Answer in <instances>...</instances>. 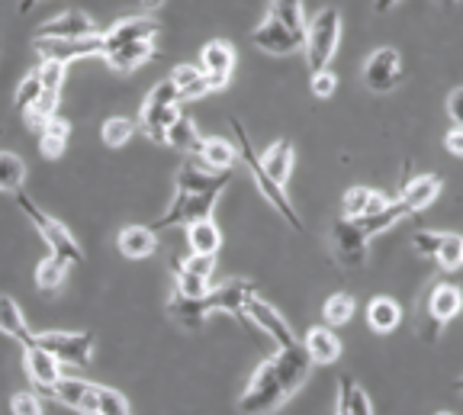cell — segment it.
I'll use <instances>...</instances> for the list:
<instances>
[{"label":"cell","instance_id":"1","mask_svg":"<svg viewBox=\"0 0 463 415\" xmlns=\"http://www.w3.org/2000/svg\"><path fill=\"white\" fill-rule=\"evenodd\" d=\"M309 354L303 351V342L297 348H277L274 357H268L264 364L248 380L245 393L239 396V412L241 415H270L297 396L299 386L309 380Z\"/></svg>","mask_w":463,"mask_h":415},{"label":"cell","instance_id":"2","mask_svg":"<svg viewBox=\"0 0 463 415\" xmlns=\"http://www.w3.org/2000/svg\"><path fill=\"white\" fill-rule=\"evenodd\" d=\"M254 45L268 55H293L306 49V20L299 4H270L268 16L254 30Z\"/></svg>","mask_w":463,"mask_h":415},{"label":"cell","instance_id":"3","mask_svg":"<svg viewBox=\"0 0 463 415\" xmlns=\"http://www.w3.org/2000/svg\"><path fill=\"white\" fill-rule=\"evenodd\" d=\"M338 39H341L338 7H322L316 16H312L309 26H306V61H309L312 74L326 71V68L332 65Z\"/></svg>","mask_w":463,"mask_h":415},{"label":"cell","instance_id":"4","mask_svg":"<svg viewBox=\"0 0 463 415\" xmlns=\"http://www.w3.org/2000/svg\"><path fill=\"white\" fill-rule=\"evenodd\" d=\"M16 203H20V210L33 219V226L39 229V235L45 239V245L52 248V258H61V261H68V264L84 261V248H80L78 239L68 232L65 222H58L55 216H49L45 210H39L36 200H29L23 190L16 193Z\"/></svg>","mask_w":463,"mask_h":415},{"label":"cell","instance_id":"5","mask_svg":"<svg viewBox=\"0 0 463 415\" xmlns=\"http://www.w3.org/2000/svg\"><path fill=\"white\" fill-rule=\"evenodd\" d=\"M229 126H232V132H235V148H239V161H245V165H248V171H251V177H254V184H258V190L270 200V203L277 206V212H280V216L287 219L289 226H293V229H303V219H299V212L293 210V203H289L287 190L274 187V184L268 181V174L260 171V161H258V155H254L251 138H248V132H245V126H241V119L232 117Z\"/></svg>","mask_w":463,"mask_h":415},{"label":"cell","instance_id":"6","mask_svg":"<svg viewBox=\"0 0 463 415\" xmlns=\"http://www.w3.org/2000/svg\"><path fill=\"white\" fill-rule=\"evenodd\" d=\"M219 197H222V190H206V193H196V190H177V197L171 200V206L165 210V216L155 219L152 232L158 235L161 229H171V226H194V222H206L213 219V210H216Z\"/></svg>","mask_w":463,"mask_h":415},{"label":"cell","instance_id":"7","mask_svg":"<svg viewBox=\"0 0 463 415\" xmlns=\"http://www.w3.org/2000/svg\"><path fill=\"white\" fill-rule=\"evenodd\" d=\"M36 344L43 351H49L58 364H74V367H90L97 348L90 332H39Z\"/></svg>","mask_w":463,"mask_h":415},{"label":"cell","instance_id":"8","mask_svg":"<svg viewBox=\"0 0 463 415\" xmlns=\"http://www.w3.org/2000/svg\"><path fill=\"white\" fill-rule=\"evenodd\" d=\"M463 309V293L454 284H434L425 299V342H434L444 322H450Z\"/></svg>","mask_w":463,"mask_h":415},{"label":"cell","instance_id":"9","mask_svg":"<svg viewBox=\"0 0 463 415\" xmlns=\"http://www.w3.org/2000/svg\"><path fill=\"white\" fill-rule=\"evenodd\" d=\"M33 49L43 55V61H58V65H71L78 59H90V55H103V36H87V39H33Z\"/></svg>","mask_w":463,"mask_h":415},{"label":"cell","instance_id":"10","mask_svg":"<svg viewBox=\"0 0 463 415\" xmlns=\"http://www.w3.org/2000/svg\"><path fill=\"white\" fill-rule=\"evenodd\" d=\"M200 68L206 74V84L210 90H222L232 80V68H235V49L225 39H210V42L200 49Z\"/></svg>","mask_w":463,"mask_h":415},{"label":"cell","instance_id":"11","mask_svg":"<svg viewBox=\"0 0 463 415\" xmlns=\"http://www.w3.org/2000/svg\"><path fill=\"white\" fill-rule=\"evenodd\" d=\"M402 80V59L396 49H376L364 65V84L373 94H390Z\"/></svg>","mask_w":463,"mask_h":415},{"label":"cell","instance_id":"12","mask_svg":"<svg viewBox=\"0 0 463 415\" xmlns=\"http://www.w3.org/2000/svg\"><path fill=\"white\" fill-rule=\"evenodd\" d=\"M23 367H26V377L33 383V390H39V396H52L55 400V386L61 380V364L49 351H43L39 344H29L23 351Z\"/></svg>","mask_w":463,"mask_h":415},{"label":"cell","instance_id":"13","mask_svg":"<svg viewBox=\"0 0 463 415\" xmlns=\"http://www.w3.org/2000/svg\"><path fill=\"white\" fill-rule=\"evenodd\" d=\"M254 297H258V287H254L251 280H241V277L239 280H225V284H219L216 290L206 293L213 313H229L239 322H245V309Z\"/></svg>","mask_w":463,"mask_h":415},{"label":"cell","instance_id":"14","mask_svg":"<svg viewBox=\"0 0 463 415\" xmlns=\"http://www.w3.org/2000/svg\"><path fill=\"white\" fill-rule=\"evenodd\" d=\"M332 248H335V255H338V261H345L347 268H364L370 239L357 229V222L338 219L332 229Z\"/></svg>","mask_w":463,"mask_h":415},{"label":"cell","instance_id":"15","mask_svg":"<svg viewBox=\"0 0 463 415\" xmlns=\"http://www.w3.org/2000/svg\"><path fill=\"white\" fill-rule=\"evenodd\" d=\"M248 316H251V322L254 325L264 332V335H270L277 342V348H297L299 344V338H297V332L289 328V322L283 319L280 313H277L270 303H264L260 297H254L251 303H248V309H245Z\"/></svg>","mask_w":463,"mask_h":415},{"label":"cell","instance_id":"16","mask_svg":"<svg viewBox=\"0 0 463 415\" xmlns=\"http://www.w3.org/2000/svg\"><path fill=\"white\" fill-rule=\"evenodd\" d=\"M103 36V55L113 49H123L132 42H155L158 36V23L148 20V16H129V20H119L113 30L100 33Z\"/></svg>","mask_w":463,"mask_h":415},{"label":"cell","instance_id":"17","mask_svg":"<svg viewBox=\"0 0 463 415\" xmlns=\"http://www.w3.org/2000/svg\"><path fill=\"white\" fill-rule=\"evenodd\" d=\"M87 36H97L94 20L87 14H80V10H65V14L45 20L33 39H87Z\"/></svg>","mask_w":463,"mask_h":415},{"label":"cell","instance_id":"18","mask_svg":"<svg viewBox=\"0 0 463 415\" xmlns=\"http://www.w3.org/2000/svg\"><path fill=\"white\" fill-rule=\"evenodd\" d=\"M97 393H100V386L90 383V380H78V377H61L55 386V400L65 402L68 409H78V412H84V415L97 412Z\"/></svg>","mask_w":463,"mask_h":415},{"label":"cell","instance_id":"19","mask_svg":"<svg viewBox=\"0 0 463 415\" xmlns=\"http://www.w3.org/2000/svg\"><path fill=\"white\" fill-rule=\"evenodd\" d=\"M390 203H392V200L386 197V193H380V190L357 184V187H351L345 193V200H341V210H345V219H351V222H354V219L376 216V212H383Z\"/></svg>","mask_w":463,"mask_h":415},{"label":"cell","instance_id":"20","mask_svg":"<svg viewBox=\"0 0 463 415\" xmlns=\"http://www.w3.org/2000/svg\"><path fill=\"white\" fill-rule=\"evenodd\" d=\"M258 161H260V171L268 174V181L283 190V184L289 181V171H293V142L289 138H277Z\"/></svg>","mask_w":463,"mask_h":415},{"label":"cell","instance_id":"21","mask_svg":"<svg viewBox=\"0 0 463 415\" xmlns=\"http://www.w3.org/2000/svg\"><path fill=\"white\" fill-rule=\"evenodd\" d=\"M196 161H200L206 171L229 174V171L235 168V161H239V148L232 146V142H225V138L210 136V138H203L200 152H196Z\"/></svg>","mask_w":463,"mask_h":415},{"label":"cell","instance_id":"22","mask_svg":"<svg viewBox=\"0 0 463 415\" xmlns=\"http://www.w3.org/2000/svg\"><path fill=\"white\" fill-rule=\"evenodd\" d=\"M303 351L309 354L312 364H335L341 357V342L328 325H316L306 332Z\"/></svg>","mask_w":463,"mask_h":415},{"label":"cell","instance_id":"23","mask_svg":"<svg viewBox=\"0 0 463 415\" xmlns=\"http://www.w3.org/2000/svg\"><path fill=\"white\" fill-rule=\"evenodd\" d=\"M0 332H4L7 338H16L23 348L36 344V332H33V328L26 325V319H23L20 303H16L14 297H7V293H0Z\"/></svg>","mask_w":463,"mask_h":415},{"label":"cell","instance_id":"24","mask_svg":"<svg viewBox=\"0 0 463 415\" xmlns=\"http://www.w3.org/2000/svg\"><path fill=\"white\" fill-rule=\"evenodd\" d=\"M441 193V177L434 174H421V177H412V181L402 184V197L399 203L405 206L409 212H421L425 206H431Z\"/></svg>","mask_w":463,"mask_h":415},{"label":"cell","instance_id":"25","mask_svg":"<svg viewBox=\"0 0 463 415\" xmlns=\"http://www.w3.org/2000/svg\"><path fill=\"white\" fill-rule=\"evenodd\" d=\"M116 245H119V251H123L126 258L142 261V258L158 251V235H155L148 226H126L123 232L116 235Z\"/></svg>","mask_w":463,"mask_h":415},{"label":"cell","instance_id":"26","mask_svg":"<svg viewBox=\"0 0 463 415\" xmlns=\"http://www.w3.org/2000/svg\"><path fill=\"white\" fill-rule=\"evenodd\" d=\"M167 313H171L174 322H181L184 328H200L203 322L210 319L213 309H210V299H187L181 297V293H174L171 299H167Z\"/></svg>","mask_w":463,"mask_h":415},{"label":"cell","instance_id":"27","mask_svg":"<svg viewBox=\"0 0 463 415\" xmlns=\"http://www.w3.org/2000/svg\"><path fill=\"white\" fill-rule=\"evenodd\" d=\"M181 117V107H158V103H142V129L145 136L152 138V142H165L167 138V129L174 126V119Z\"/></svg>","mask_w":463,"mask_h":415},{"label":"cell","instance_id":"28","mask_svg":"<svg viewBox=\"0 0 463 415\" xmlns=\"http://www.w3.org/2000/svg\"><path fill=\"white\" fill-rule=\"evenodd\" d=\"M171 84L177 88V100H181V103L200 100V97L210 94L206 74H203L196 65H177V68L171 71Z\"/></svg>","mask_w":463,"mask_h":415},{"label":"cell","instance_id":"29","mask_svg":"<svg viewBox=\"0 0 463 415\" xmlns=\"http://www.w3.org/2000/svg\"><path fill=\"white\" fill-rule=\"evenodd\" d=\"M165 146L177 148V152L187 155V158H196V152H200V146H203V136L196 132L194 119H190L187 113H181V117L174 119V126L167 129Z\"/></svg>","mask_w":463,"mask_h":415},{"label":"cell","instance_id":"30","mask_svg":"<svg viewBox=\"0 0 463 415\" xmlns=\"http://www.w3.org/2000/svg\"><path fill=\"white\" fill-rule=\"evenodd\" d=\"M152 55H155V42H132V45H123V49L107 52L103 59H107V65L113 68V71H136V68L145 65Z\"/></svg>","mask_w":463,"mask_h":415},{"label":"cell","instance_id":"31","mask_svg":"<svg viewBox=\"0 0 463 415\" xmlns=\"http://www.w3.org/2000/svg\"><path fill=\"white\" fill-rule=\"evenodd\" d=\"M399 319H402V309H399L396 299L390 297H373L367 307V322L370 328H373L376 335H386V332H392V328L399 325Z\"/></svg>","mask_w":463,"mask_h":415},{"label":"cell","instance_id":"32","mask_svg":"<svg viewBox=\"0 0 463 415\" xmlns=\"http://www.w3.org/2000/svg\"><path fill=\"white\" fill-rule=\"evenodd\" d=\"M187 241H190V255H206V258H216L219 245H222V232H219V226L213 222V219H206V222H194V226L187 229Z\"/></svg>","mask_w":463,"mask_h":415},{"label":"cell","instance_id":"33","mask_svg":"<svg viewBox=\"0 0 463 415\" xmlns=\"http://www.w3.org/2000/svg\"><path fill=\"white\" fill-rule=\"evenodd\" d=\"M405 216H412V212L405 210L399 200H392L390 206H386L383 212H376V216H364V219H354L357 222V229H361L367 239H373V235H380V232H386V229H392L399 222V219H405Z\"/></svg>","mask_w":463,"mask_h":415},{"label":"cell","instance_id":"34","mask_svg":"<svg viewBox=\"0 0 463 415\" xmlns=\"http://www.w3.org/2000/svg\"><path fill=\"white\" fill-rule=\"evenodd\" d=\"M68 138H71V126H68V119L55 117L49 126H45V132L39 136V148H43L45 158H61L68 148Z\"/></svg>","mask_w":463,"mask_h":415},{"label":"cell","instance_id":"35","mask_svg":"<svg viewBox=\"0 0 463 415\" xmlns=\"http://www.w3.org/2000/svg\"><path fill=\"white\" fill-rule=\"evenodd\" d=\"M23 184H26V165H23V158L14 152H0V190L20 193Z\"/></svg>","mask_w":463,"mask_h":415},{"label":"cell","instance_id":"36","mask_svg":"<svg viewBox=\"0 0 463 415\" xmlns=\"http://www.w3.org/2000/svg\"><path fill=\"white\" fill-rule=\"evenodd\" d=\"M68 268H71L68 261H61V258H52L49 255L45 261H39V268H36V287L43 293H55L58 287L65 284Z\"/></svg>","mask_w":463,"mask_h":415},{"label":"cell","instance_id":"37","mask_svg":"<svg viewBox=\"0 0 463 415\" xmlns=\"http://www.w3.org/2000/svg\"><path fill=\"white\" fill-rule=\"evenodd\" d=\"M351 316H354V297L351 293H335V297L326 299V307H322V319L328 325H345Z\"/></svg>","mask_w":463,"mask_h":415},{"label":"cell","instance_id":"38","mask_svg":"<svg viewBox=\"0 0 463 415\" xmlns=\"http://www.w3.org/2000/svg\"><path fill=\"white\" fill-rule=\"evenodd\" d=\"M132 132H136V123H132V119H126V117H109L107 123L100 126V136H103V142H107L109 148L126 146V142L132 138Z\"/></svg>","mask_w":463,"mask_h":415},{"label":"cell","instance_id":"39","mask_svg":"<svg viewBox=\"0 0 463 415\" xmlns=\"http://www.w3.org/2000/svg\"><path fill=\"white\" fill-rule=\"evenodd\" d=\"M438 264L444 270H454L463 264V235H454V232H444L441 235V248H438Z\"/></svg>","mask_w":463,"mask_h":415},{"label":"cell","instance_id":"40","mask_svg":"<svg viewBox=\"0 0 463 415\" xmlns=\"http://www.w3.org/2000/svg\"><path fill=\"white\" fill-rule=\"evenodd\" d=\"M65 65H58V61H39L36 74H39V84H43V94H61L65 88Z\"/></svg>","mask_w":463,"mask_h":415},{"label":"cell","instance_id":"41","mask_svg":"<svg viewBox=\"0 0 463 415\" xmlns=\"http://www.w3.org/2000/svg\"><path fill=\"white\" fill-rule=\"evenodd\" d=\"M39 97H43V84H39V74H36V68L26 74V78L20 80V88H16V97H14V103H16V109H33L39 103Z\"/></svg>","mask_w":463,"mask_h":415},{"label":"cell","instance_id":"42","mask_svg":"<svg viewBox=\"0 0 463 415\" xmlns=\"http://www.w3.org/2000/svg\"><path fill=\"white\" fill-rule=\"evenodd\" d=\"M94 415H129V406H126L123 393H116V390H109V386H100Z\"/></svg>","mask_w":463,"mask_h":415},{"label":"cell","instance_id":"43","mask_svg":"<svg viewBox=\"0 0 463 415\" xmlns=\"http://www.w3.org/2000/svg\"><path fill=\"white\" fill-rule=\"evenodd\" d=\"M177 290L174 293H181V297H187V299H203L206 297V287H210V280H200V277H194V274H184V270H177Z\"/></svg>","mask_w":463,"mask_h":415},{"label":"cell","instance_id":"44","mask_svg":"<svg viewBox=\"0 0 463 415\" xmlns=\"http://www.w3.org/2000/svg\"><path fill=\"white\" fill-rule=\"evenodd\" d=\"M10 409L14 415H43V396L39 393H14L10 396Z\"/></svg>","mask_w":463,"mask_h":415},{"label":"cell","instance_id":"45","mask_svg":"<svg viewBox=\"0 0 463 415\" xmlns=\"http://www.w3.org/2000/svg\"><path fill=\"white\" fill-rule=\"evenodd\" d=\"M184 274H194L200 277V280H210L213 270H216V258H206V255H187L181 264Z\"/></svg>","mask_w":463,"mask_h":415},{"label":"cell","instance_id":"46","mask_svg":"<svg viewBox=\"0 0 463 415\" xmlns=\"http://www.w3.org/2000/svg\"><path fill=\"white\" fill-rule=\"evenodd\" d=\"M335 88H338V74H335L332 68L312 74V94H316V97H322V100H326V97L335 94Z\"/></svg>","mask_w":463,"mask_h":415},{"label":"cell","instance_id":"47","mask_svg":"<svg viewBox=\"0 0 463 415\" xmlns=\"http://www.w3.org/2000/svg\"><path fill=\"white\" fill-rule=\"evenodd\" d=\"M148 103H158V107H181V100H177V88L171 84V78L161 80L158 88L152 90V94L145 97Z\"/></svg>","mask_w":463,"mask_h":415},{"label":"cell","instance_id":"48","mask_svg":"<svg viewBox=\"0 0 463 415\" xmlns=\"http://www.w3.org/2000/svg\"><path fill=\"white\" fill-rule=\"evenodd\" d=\"M441 235H438V232H415L412 235V248L419 251V255L434 258V255H438V248H441Z\"/></svg>","mask_w":463,"mask_h":415},{"label":"cell","instance_id":"49","mask_svg":"<svg viewBox=\"0 0 463 415\" xmlns=\"http://www.w3.org/2000/svg\"><path fill=\"white\" fill-rule=\"evenodd\" d=\"M448 113H450V119H454V129H463V88L450 90Z\"/></svg>","mask_w":463,"mask_h":415},{"label":"cell","instance_id":"50","mask_svg":"<svg viewBox=\"0 0 463 415\" xmlns=\"http://www.w3.org/2000/svg\"><path fill=\"white\" fill-rule=\"evenodd\" d=\"M444 148H448L454 158H463V129H450L444 136Z\"/></svg>","mask_w":463,"mask_h":415},{"label":"cell","instance_id":"51","mask_svg":"<svg viewBox=\"0 0 463 415\" xmlns=\"http://www.w3.org/2000/svg\"><path fill=\"white\" fill-rule=\"evenodd\" d=\"M457 390H460V393H463V380H457Z\"/></svg>","mask_w":463,"mask_h":415},{"label":"cell","instance_id":"52","mask_svg":"<svg viewBox=\"0 0 463 415\" xmlns=\"http://www.w3.org/2000/svg\"><path fill=\"white\" fill-rule=\"evenodd\" d=\"M438 415H454V412H438Z\"/></svg>","mask_w":463,"mask_h":415}]
</instances>
